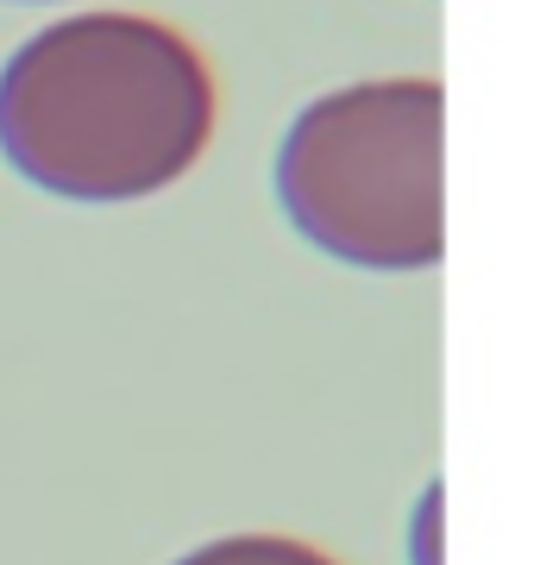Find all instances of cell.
<instances>
[{
  "mask_svg": "<svg viewBox=\"0 0 534 565\" xmlns=\"http://www.w3.org/2000/svg\"><path fill=\"white\" fill-rule=\"evenodd\" d=\"M207 132L202 51L145 13L57 20L0 70V151L63 202H145L195 170Z\"/></svg>",
  "mask_w": 534,
  "mask_h": 565,
  "instance_id": "obj_1",
  "label": "cell"
},
{
  "mask_svg": "<svg viewBox=\"0 0 534 565\" xmlns=\"http://www.w3.org/2000/svg\"><path fill=\"white\" fill-rule=\"evenodd\" d=\"M447 88L428 76L352 82L309 102L277 151L289 226L359 270L447 258Z\"/></svg>",
  "mask_w": 534,
  "mask_h": 565,
  "instance_id": "obj_2",
  "label": "cell"
},
{
  "mask_svg": "<svg viewBox=\"0 0 534 565\" xmlns=\"http://www.w3.org/2000/svg\"><path fill=\"white\" fill-rule=\"evenodd\" d=\"M177 565H333V559L309 541H289V534H226V541L183 553Z\"/></svg>",
  "mask_w": 534,
  "mask_h": 565,
  "instance_id": "obj_3",
  "label": "cell"
}]
</instances>
